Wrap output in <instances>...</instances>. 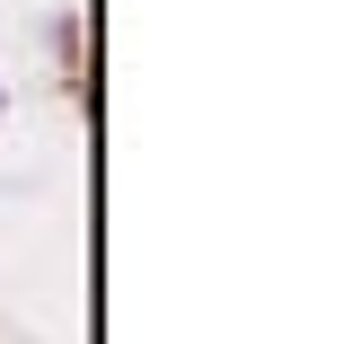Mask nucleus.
Segmentation results:
<instances>
[{
	"instance_id": "1",
	"label": "nucleus",
	"mask_w": 353,
	"mask_h": 344,
	"mask_svg": "<svg viewBox=\"0 0 353 344\" xmlns=\"http://www.w3.org/2000/svg\"><path fill=\"white\" fill-rule=\"evenodd\" d=\"M44 36H53V62H62V80H71V97H80V71H88V53H80V9H53V27H44Z\"/></svg>"
},
{
	"instance_id": "2",
	"label": "nucleus",
	"mask_w": 353,
	"mask_h": 344,
	"mask_svg": "<svg viewBox=\"0 0 353 344\" xmlns=\"http://www.w3.org/2000/svg\"><path fill=\"white\" fill-rule=\"evenodd\" d=\"M0 115H9V80H0Z\"/></svg>"
}]
</instances>
